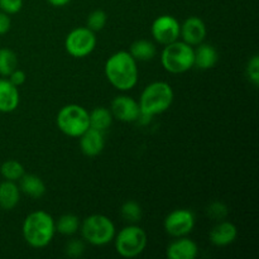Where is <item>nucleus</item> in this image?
Wrapping results in <instances>:
<instances>
[{
	"label": "nucleus",
	"instance_id": "nucleus-12",
	"mask_svg": "<svg viewBox=\"0 0 259 259\" xmlns=\"http://www.w3.org/2000/svg\"><path fill=\"white\" fill-rule=\"evenodd\" d=\"M206 34V25L199 17H189L182 23L180 29V37H182V40L192 47L204 42Z\"/></svg>",
	"mask_w": 259,
	"mask_h": 259
},
{
	"label": "nucleus",
	"instance_id": "nucleus-33",
	"mask_svg": "<svg viewBox=\"0 0 259 259\" xmlns=\"http://www.w3.org/2000/svg\"><path fill=\"white\" fill-rule=\"evenodd\" d=\"M48 3H50L52 7L55 8H62L65 7V5H67L68 3L71 2V0H47Z\"/></svg>",
	"mask_w": 259,
	"mask_h": 259
},
{
	"label": "nucleus",
	"instance_id": "nucleus-31",
	"mask_svg": "<svg viewBox=\"0 0 259 259\" xmlns=\"http://www.w3.org/2000/svg\"><path fill=\"white\" fill-rule=\"evenodd\" d=\"M8 80H9L13 85L19 88V86H22L23 83L25 82V80H27V75H25L24 71L19 70V68H15V70L8 76Z\"/></svg>",
	"mask_w": 259,
	"mask_h": 259
},
{
	"label": "nucleus",
	"instance_id": "nucleus-2",
	"mask_svg": "<svg viewBox=\"0 0 259 259\" xmlns=\"http://www.w3.org/2000/svg\"><path fill=\"white\" fill-rule=\"evenodd\" d=\"M55 233V219L43 210L30 212L23 222L22 234L25 243L37 249L47 247L52 242Z\"/></svg>",
	"mask_w": 259,
	"mask_h": 259
},
{
	"label": "nucleus",
	"instance_id": "nucleus-11",
	"mask_svg": "<svg viewBox=\"0 0 259 259\" xmlns=\"http://www.w3.org/2000/svg\"><path fill=\"white\" fill-rule=\"evenodd\" d=\"M110 111L113 118H116L123 123H133L141 118L139 103L128 95H119L114 98L111 101Z\"/></svg>",
	"mask_w": 259,
	"mask_h": 259
},
{
	"label": "nucleus",
	"instance_id": "nucleus-6",
	"mask_svg": "<svg viewBox=\"0 0 259 259\" xmlns=\"http://www.w3.org/2000/svg\"><path fill=\"white\" fill-rule=\"evenodd\" d=\"M56 123L65 136L78 138L90 128L89 111L77 104H68L60 109Z\"/></svg>",
	"mask_w": 259,
	"mask_h": 259
},
{
	"label": "nucleus",
	"instance_id": "nucleus-4",
	"mask_svg": "<svg viewBox=\"0 0 259 259\" xmlns=\"http://www.w3.org/2000/svg\"><path fill=\"white\" fill-rule=\"evenodd\" d=\"M194 47L184 40H175L164 46L161 53V63L168 72L185 73L194 67Z\"/></svg>",
	"mask_w": 259,
	"mask_h": 259
},
{
	"label": "nucleus",
	"instance_id": "nucleus-3",
	"mask_svg": "<svg viewBox=\"0 0 259 259\" xmlns=\"http://www.w3.org/2000/svg\"><path fill=\"white\" fill-rule=\"evenodd\" d=\"M174 90L169 83L164 81L149 83L142 91L139 99L141 115L151 119L152 116L164 113L174 103Z\"/></svg>",
	"mask_w": 259,
	"mask_h": 259
},
{
	"label": "nucleus",
	"instance_id": "nucleus-5",
	"mask_svg": "<svg viewBox=\"0 0 259 259\" xmlns=\"http://www.w3.org/2000/svg\"><path fill=\"white\" fill-rule=\"evenodd\" d=\"M80 232L85 242L96 247L110 243L116 234L114 223L101 214H94L83 219L80 225Z\"/></svg>",
	"mask_w": 259,
	"mask_h": 259
},
{
	"label": "nucleus",
	"instance_id": "nucleus-14",
	"mask_svg": "<svg viewBox=\"0 0 259 259\" xmlns=\"http://www.w3.org/2000/svg\"><path fill=\"white\" fill-rule=\"evenodd\" d=\"M80 148L81 152L86 157H96L103 152L105 147V138H104V132L98 129L89 128L88 131L80 137Z\"/></svg>",
	"mask_w": 259,
	"mask_h": 259
},
{
	"label": "nucleus",
	"instance_id": "nucleus-27",
	"mask_svg": "<svg viewBox=\"0 0 259 259\" xmlns=\"http://www.w3.org/2000/svg\"><path fill=\"white\" fill-rule=\"evenodd\" d=\"M229 214V209L225 204L219 201H214L207 206V215L211 218L212 220H217V222H222Z\"/></svg>",
	"mask_w": 259,
	"mask_h": 259
},
{
	"label": "nucleus",
	"instance_id": "nucleus-17",
	"mask_svg": "<svg viewBox=\"0 0 259 259\" xmlns=\"http://www.w3.org/2000/svg\"><path fill=\"white\" fill-rule=\"evenodd\" d=\"M196 50L194 48L195 61L194 66H196L200 70H210L214 67L219 61V53H218L217 48L214 46L209 45V43H200L196 46Z\"/></svg>",
	"mask_w": 259,
	"mask_h": 259
},
{
	"label": "nucleus",
	"instance_id": "nucleus-18",
	"mask_svg": "<svg viewBox=\"0 0 259 259\" xmlns=\"http://www.w3.org/2000/svg\"><path fill=\"white\" fill-rule=\"evenodd\" d=\"M20 200V190L19 186L14 181H4L0 184V209L3 210H13Z\"/></svg>",
	"mask_w": 259,
	"mask_h": 259
},
{
	"label": "nucleus",
	"instance_id": "nucleus-32",
	"mask_svg": "<svg viewBox=\"0 0 259 259\" xmlns=\"http://www.w3.org/2000/svg\"><path fill=\"white\" fill-rule=\"evenodd\" d=\"M12 27V20H10L9 14L0 10V35L7 34Z\"/></svg>",
	"mask_w": 259,
	"mask_h": 259
},
{
	"label": "nucleus",
	"instance_id": "nucleus-19",
	"mask_svg": "<svg viewBox=\"0 0 259 259\" xmlns=\"http://www.w3.org/2000/svg\"><path fill=\"white\" fill-rule=\"evenodd\" d=\"M19 190L33 199H39L46 194V185L37 175H23L19 180Z\"/></svg>",
	"mask_w": 259,
	"mask_h": 259
},
{
	"label": "nucleus",
	"instance_id": "nucleus-16",
	"mask_svg": "<svg viewBox=\"0 0 259 259\" xmlns=\"http://www.w3.org/2000/svg\"><path fill=\"white\" fill-rule=\"evenodd\" d=\"M19 90L8 78H0V113H12L19 106Z\"/></svg>",
	"mask_w": 259,
	"mask_h": 259
},
{
	"label": "nucleus",
	"instance_id": "nucleus-15",
	"mask_svg": "<svg viewBox=\"0 0 259 259\" xmlns=\"http://www.w3.org/2000/svg\"><path fill=\"white\" fill-rule=\"evenodd\" d=\"M238 237V229L233 223L222 220L218 223L209 233V239L217 247H227L235 242Z\"/></svg>",
	"mask_w": 259,
	"mask_h": 259
},
{
	"label": "nucleus",
	"instance_id": "nucleus-26",
	"mask_svg": "<svg viewBox=\"0 0 259 259\" xmlns=\"http://www.w3.org/2000/svg\"><path fill=\"white\" fill-rule=\"evenodd\" d=\"M108 22V15L104 10L96 9L89 14L88 20H86V27L93 32H100L104 29Z\"/></svg>",
	"mask_w": 259,
	"mask_h": 259
},
{
	"label": "nucleus",
	"instance_id": "nucleus-8",
	"mask_svg": "<svg viewBox=\"0 0 259 259\" xmlns=\"http://www.w3.org/2000/svg\"><path fill=\"white\" fill-rule=\"evenodd\" d=\"M95 32L88 27H77L71 30L65 40V48L70 56L75 58L88 57L94 52L96 47Z\"/></svg>",
	"mask_w": 259,
	"mask_h": 259
},
{
	"label": "nucleus",
	"instance_id": "nucleus-23",
	"mask_svg": "<svg viewBox=\"0 0 259 259\" xmlns=\"http://www.w3.org/2000/svg\"><path fill=\"white\" fill-rule=\"evenodd\" d=\"M18 68V57L10 48H0V76L8 77Z\"/></svg>",
	"mask_w": 259,
	"mask_h": 259
},
{
	"label": "nucleus",
	"instance_id": "nucleus-20",
	"mask_svg": "<svg viewBox=\"0 0 259 259\" xmlns=\"http://www.w3.org/2000/svg\"><path fill=\"white\" fill-rule=\"evenodd\" d=\"M129 53L133 56L136 61H151L156 57L157 47L152 40L148 39H138L132 43Z\"/></svg>",
	"mask_w": 259,
	"mask_h": 259
},
{
	"label": "nucleus",
	"instance_id": "nucleus-1",
	"mask_svg": "<svg viewBox=\"0 0 259 259\" xmlns=\"http://www.w3.org/2000/svg\"><path fill=\"white\" fill-rule=\"evenodd\" d=\"M138 66L126 51L113 53L105 63V76L109 82L120 91H129L138 82Z\"/></svg>",
	"mask_w": 259,
	"mask_h": 259
},
{
	"label": "nucleus",
	"instance_id": "nucleus-10",
	"mask_svg": "<svg viewBox=\"0 0 259 259\" xmlns=\"http://www.w3.org/2000/svg\"><path fill=\"white\" fill-rule=\"evenodd\" d=\"M180 29H181V24L179 20L172 15L164 14L154 19V22L152 23L151 32L156 42L166 46L179 39Z\"/></svg>",
	"mask_w": 259,
	"mask_h": 259
},
{
	"label": "nucleus",
	"instance_id": "nucleus-30",
	"mask_svg": "<svg viewBox=\"0 0 259 259\" xmlns=\"http://www.w3.org/2000/svg\"><path fill=\"white\" fill-rule=\"evenodd\" d=\"M23 8V0H0V10L7 14H17Z\"/></svg>",
	"mask_w": 259,
	"mask_h": 259
},
{
	"label": "nucleus",
	"instance_id": "nucleus-25",
	"mask_svg": "<svg viewBox=\"0 0 259 259\" xmlns=\"http://www.w3.org/2000/svg\"><path fill=\"white\" fill-rule=\"evenodd\" d=\"M120 215L125 222L131 223V224H136L142 219V207L138 202L136 201H126L121 205L120 207Z\"/></svg>",
	"mask_w": 259,
	"mask_h": 259
},
{
	"label": "nucleus",
	"instance_id": "nucleus-9",
	"mask_svg": "<svg viewBox=\"0 0 259 259\" xmlns=\"http://www.w3.org/2000/svg\"><path fill=\"white\" fill-rule=\"evenodd\" d=\"M164 232L174 238L189 235L195 228V215L189 209H176L163 222Z\"/></svg>",
	"mask_w": 259,
	"mask_h": 259
},
{
	"label": "nucleus",
	"instance_id": "nucleus-7",
	"mask_svg": "<svg viewBox=\"0 0 259 259\" xmlns=\"http://www.w3.org/2000/svg\"><path fill=\"white\" fill-rule=\"evenodd\" d=\"M115 249L124 258H136L144 252L148 243L147 233L136 224L123 228L114 237Z\"/></svg>",
	"mask_w": 259,
	"mask_h": 259
},
{
	"label": "nucleus",
	"instance_id": "nucleus-13",
	"mask_svg": "<svg viewBox=\"0 0 259 259\" xmlns=\"http://www.w3.org/2000/svg\"><path fill=\"white\" fill-rule=\"evenodd\" d=\"M166 254L169 259H195L199 255V247L185 235L169 243Z\"/></svg>",
	"mask_w": 259,
	"mask_h": 259
},
{
	"label": "nucleus",
	"instance_id": "nucleus-29",
	"mask_svg": "<svg viewBox=\"0 0 259 259\" xmlns=\"http://www.w3.org/2000/svg\"><path fill=\"white\" fill-rule=\"evenodd\" d=\"M247 76L254 86L259 85V57L253 56L247 65Z\"/></svg>",
	"mask_w": 259,
	"mask_h": 259
},
{
	"label": "nucleus",
	"instance_id": "nucleus-24",
	"mask_svg": "<svg viewBox=\"0 0 259 259\" xmlns=\"http://www.w3.org/2000/svg\"><path fill=\"white\" fill-rule=\"evenodd\" d=\"M0 174L4 177V180L8 181H19L20 177L25 174L24 167L20 162L15 161V159H9V161H5L4 163L0 167Z\"/></svg>",
	"mask_w": 259,
	"mask_h": 259
},
{
	"label": "nucleus",
	"instance_id": "nucleus-28",
	"mask_svg": "<svg viewBox=\"0 0 259 259\" xmlns=\"http://www.w3.org/2000/svg\"><path fill=\"white\" fill-rule=\"evenodd\" d=\"M85 252V244L80 239H72L66 244L65 253L70 258H80Z\"/></svg>",
	"mask_w": 259,
	"mask_h": 259
},
{
	"label": "nucleus",
	"instance_id": "nucleus-22",
	"mask_svg": "<svg viewBox=\"0 0 259 259\" xmlns=\"http://www.w3.org/2000/svg\"><path fill=\"white\" fill-rule=\"evenodd\" d=\"M80 219H78L77 215L73 214H65L61 215L58 218L57 223H56V232L60 233V234L66 235H73L80 230Z\"/></svg>",
	"mask_w": 259,
	"mask_h": 259
},
{
	"label": "nucleus",
	"instance_id": "nucleus-21",
	"mask_svg": "<svg viewBox=\"0 0 259 259\" xmlns=\"http://www.w3.org/2000/svg\"><path fill=\"white\" fill-rule=\"evenodd\" d=\"M113 114L109 109L104 106H98L94 109L91 113H89V121H90V128L98 129L100 132H105L110 128L113 123Z\"/></svg>",
	"mask_w": 259,
	"mask_h": 259
}]
</instances>
